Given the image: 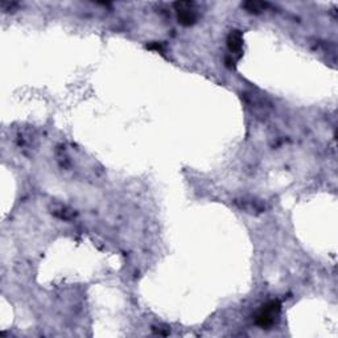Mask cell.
<instances>
[{
	"label": "cell",
	"instance_id": "obj_1",
	"mask_svg": "<svg viewBox=\"0 0 338 338\" xmlns=\"http://www.w3.org/2000/svg\"><path fill=\"white\" fill-rule=\"evenodd\" d=\"M282 304L278 300H272L264 304L255 316V324L260 328H270L275 324V319L280 312Z\"/></svg>",
	"mask_w": 338,
	"mask_h": 338
},
{
	"label": "cell",
	"instance_id": "obj_2",
	"mask_svg": "<svg viewBox=\"0 0 338 338\" xmlns=\"http://www.w3.org/2000/svg\"><path fill=\"white\" fill-rule=\"evenodd\" d=\"M177 11V19L181 25L189 26L197 21V12L194 9V4L190 1H177L174 3Z\"/></svg>",
	"mask_w": 338,
	"mask_h": 338
},
{
	"label": "cell",
	"instance_id": "obj_3",
	"mask_svg": "<svg viewBox=\"0 0 338 338\" xmlns=\"http://www.w3.org/2000/svg\"><path fill=\"white\" fill-rule=\"evenodd\" d=\"M227 48L231 54H239L241 56L242 48H243V36L242 32L238 29L231 30L227 36Z\"/></svg>",
	"mask_w": 338,
	"mask_h": 338
},
{
	"label": "cell",
	"instance_id": "obj_4",
	"mask_svg": "<svg viewBox=\"0 0 338 338\" xmlns=\"http://www.w3.org/2000/svg\"><path fill=\"white\" fill-rule=\"evenodd\" d=\"M50 210H52L50 213H52L53 215H56L57 218L64 219V221H70V219H73V218L77 215L75 210L70 209V207L66 206V205H62V203H54V205H52V207H50Z\"/></svg>",
	"mask_w": 338,
	"mask_h": 338
},
{
	"label": "cell",
	"instance_id": "obj_5",
	"mask_svg": "<svg viewBox=\"0 0 338 338\" xmlns=\"http://www.w3.org/2000/svg\"><path fill=\"white\" fill-rule=\"evenodd\" d=\"M237 203L239 205L241 209L248 211V213H262L264 210V205L260 201H256V199H242V201H237Z\"/></svg>",
	"mask_w": 338,
	"mask_h": 338
},
{
	"label": "cell",
	"instance_id": "obj_6",
	"mask_svg": "<svg viewBox=\"0 0 338 338\" xmlns=\"http://www.w3.org/2000/svg\"><path fill=\"white\" fill-rule=\"evenodd\" d=\"M242 7L250 13H262L263 11H266L268 4L264 3V1H246V3L242 4Z\"/></svg>",
	"mask_w": 338,
	"mask_h": 338
},
{
	"label": "cell",
	"instance_id": "obj_7",
	"mask_svg": "<svg viewBox=\"0 0 338 338\" xmlns=\"http://www.w3.org/2000/svg\"><path fill=\"white\" fill-rule=\"evenodd\" d=\"M147 48L156 49V50H162V45H160V44H158V42H155V44H150V45H147Z\"/></svg>",
	"mask_w": 338,
	"mask_h": 338
}]
</instances>
